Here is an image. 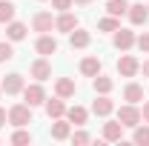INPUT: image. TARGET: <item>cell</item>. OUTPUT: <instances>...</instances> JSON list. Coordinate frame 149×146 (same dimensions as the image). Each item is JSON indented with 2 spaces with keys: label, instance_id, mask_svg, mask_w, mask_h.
I'll list each match as a JSON object with an SVG mask.
<instances>
[{
  "label": "cell",
  "instance_id": "6",
  "mask_svg": "<svg viewBox=\"0 0 149 146\" xmlns=\"http://www.w3.org/2000/svg\"><path fill=\"white\" fill-rule=\"evenodd\" d=\"M129 20H132V26H146V20H149V6H143V3H129Z\"/></svg>",
  "mask_w": 149,
  "mask_h": 146
},
{
  "label": "cell",
  "instance_id": "25",
  "mask_svg": "<svg viewBox=\"0 0 149 146\" xmlns=\"http://www.w3.org/2000/svg\"><path fill=\"white\" fill-rule=\"evenodd\" d=\"M132 140H135L138 146H149V123H146V126L138 123V126H135V135H132Z\"/></svg>",
  "mask_w": 149,
  "mask_h": 146
},
{
  "label": "cell",
  "instance_id": "14",
  "mask_svg": "<svg viewBox=\"0 0 149 146\" xmlns=\"http://www.w3.org/2000/svg\"><path fill=\"white\" fill-rule=\"evenodd\" d=\"M123 100L126 103H141L143 100V86L141 83H126L123 86Z\"/></svg>",
  "mask_w": 149,
  "mask_h": 146
},
{
  "label": "cell",
  "instance_id": "15",
  "mask_svg": "<svg viewBox=\"0 0 149 146\" xmlns=\"http://www.w3.org/2000/svg\"><path fill=\"white\" fill-rule=\"evenodd\" d=\"M43 106H46V115L55 120V117H63L66 115V106H63V97H52V100H43Z\"/></svg>",
  "mask_w": 149,
  "mask_h": 146
},
{
  "label": "cell",
  "instance_id": "2",
  "mask_svg": "<svg viewBox=\"0 0 149 146\" xmlns=\"http://www.w3.org/2000/svg\"><path fill=\"white\" fill-rule=\"evenodd\" d=\"M118 120L123 123V129H135L141 123V109H138L135 103H126V106L118 109Z\"/></svg>",
  "mask_w": 149,
  "mask_h": 146
},
{
  "label": "cell",
  "instance_id": "7",
  "mask_svg": "<svg viewBox=\"0 0 149 146\" xmlns=\"http://www.w3.org/2000/svg\"><path fill=\"white\" fill-rule=\"evenodd\" d=\"M118 72L123 74V77H135V74L141 72V63L132 55H123V57H118Z\"/></svg>",
  "mask_w": 149,
  "mask_h": 146
},
{
  "label": "cell",
  "instance_id": "27",
  "mask_svg": "<svg viewBox=\"0 0 149 146\" xmlns=\"http://www.w3.org/2000/svg\"><path fill=\"white\" fill-rule=\"evenodd\" d=\"M12 143H15V146H26V143H32V135L23 132V126H17V132L12 135Z\"/></svg>",
  "mask_w": 149,
  "mask_h": 146
},
{
  "label": "cell",
  "instance_id": "32",
  "mask_svg": "<svg viewBox=\"0 0 149 146\" xmlns=\"http://www.w3.org/2000/svg\"><path fill=\"white\" fill-rule=\"evenodd\" d=\"M141 120H143V123H149V100L143 103V109H141Z\"/></svg>",
  "mask_w": 149,
  "mask_h": 146
},
{
  "label": "cell",
  "instance_id": "1",
  "mask_svg": "<svg viewBox=\"0 0 149 146\" xmlns=\"http://www.w3.org/2000/svg\"><path fill=\"white\" fill-rule=\"evenodd\" d=\"M9 123L12 126H29L32 123V106L29 103H15L9 109Z\"/></svg>",
  "mask_w": 149,
  "mask_h": 146
},
{
  "label": "cell",
  "instance_id": "22",
  "mask_svg": "<svg viewBox=\"0 0 149 146\" xmlns=\"http://www.w3.org/2000/svg\"><path fill=\"white\" fill-rule=\"evenodd\" d=\"M92 86H95V92H97V95H109L115 83H112V77H103V74H95Z\"/></svg>",
  "mask_w": 149,
  "mask_h": 146
},
{
  "label": "cell",
  "instance_id": "36",
  "mask_svg": "<svg viewBox=\"0 0 149 146\" xmlns=\"http://www.w3.org/2000/svg\"><path fill=\"white\" fill-rule=\"evenodd\" d=\"M0 95H3V89H0Z\"/></svg>",
  "mask_w": 149,
  "mask_h": 146
},
{
  "label": "cell",
  "instance_id": "34",
  "mask_svg": "<svg viewBox=\"0 0 149 146\" xmlns=\"http://www.w3.org/2000/svg\"><path fill=\"white\" fill-rule=\"evenodd\" d=\"M141 72H143V74L149 77V60H143V63H141Z\"/></svg>",
  "mask_w": 149,
  "mask_h": 146
},
{
  "label": "cell",
  "instance_id": "9",
  "mask_svg": "<svg viewBox=\"0 0 149 146\" xmlns=\"http://www.w3.org/2000/svg\"><path fill=\"white\" fill-rule=\"evenodd\" d=\"M35 49H37V55L49 57V55H55V52H57V40L52 35H40V37H37V43H35Z\"/></svg>",
  "mask_w": 149,
  "mask_h": 146
},
{
  "label": "cell",
  "instance_id": "33",
  "mask_svg": "<svg viewBox=\"0 0 149 146\" xmlns=\"http://www.w3.org/2000/svg\"><path fill=\"white\" fill-rule=\"evenodd\" d=\"M6 120H9V112H6V109H0V126H6Z\"/></svg>",
  "mask_w": 149,
  "mask_h": 146
},
{
  "label": "cell",
  "instance_id": "20",
  "mask_svg": "<svg viewBox=\"0 0 149 146\" xmlns=\"http://www.w3.org/2000/svg\"><path fill=\"white\" fill-rule=\"evenodd\" d=\"M80 72L86 74V77L100 74V60H97V57H83V60H80Z\"/></svg>",
  "mask_w": 149,
  "mask_h": 146
},
{
  "label": "cell",
  "instance_id": "30",
  "mask_svg": "<svg viewBox=\"0 0 149 146\" xmlns=\"http://www.w3.org/2000/svg\"><path fill=\"white\" fill-rule=\"evenodd\" d=\"M135 43H138L141 52H149V32H143L141 37H135Z\"/></svg>",
  "mask_w": 149,
  "mask_h": 146
},
{
  "label": "cell",
  "instance_id": "16",
  "mask_svg": "<svg viewBox=\"0 0 149 146\" xmlns=\"http://www.w3.org/2000/svg\"><path fill=\"white\" fill-rule=\"evenodd\" d=\"M120 138H123V123L120 120L103 123V140H120Z\"/></svg>",
  "mask_w": 149,
  "mask_h": 146
},
{
  "label": "cell",
  "instance_id": "19",
  "mask_svg": "<svg viewBox=\"0 0 149 146\" xmlns=\"http://www.w3.org/2000/svg\"><path fill=\"white\" fill-rule=\"evenodd\" d=\"M89 32H83V29H74V32H69V43H72V49H86L89 46Z\"/></svg>",
  "mask_w": 149,
  "mask_h": 146
},
{
  "label": "cell",
  "instance_id": "12",
  "mask_svg": "<svg viewBox=\"0 0 149 146\" xmlns=\"http://www.w3.org/2000/svg\"><path fill=\"white\" fill-rule=\"evenodd\" d=\"M92 112L97 115V117H109L112 112H115V103L109 100V95H100V97L92 103Z\"/></svg>",
  "mask_w": 149,
  "mask_h": 146
},
{
  "label": "cell",
  "instance_id": "23",
  "mask_svg": "<svg viewBox=\"0 0 149 146\" xmlns=\"http://www.w3.org/2000/svg\"><path fill=\"white\" fill-rule=\"evenodd\" d=\"M106 12H109L112 17H120V15L129 12V3H126V0H109V3H106Z\"/></svg>",
  "mask_w": 149,
  "mask_h": 146
},
{
  "label": "cell",
  "instance_id": "26",
  "mask_svg": "<svg viewBox=\"0 0 149 146\" xmlns=\"http://www.w3.org/2000/svg\"><path fill=\"white\" fill-rule=\"evenodd\" d=\"M97 29H100V32H118V29H120V20L109 15V17H103L100 23H97Z\"/></svg>",
  "mask_w": 149,
  "mask_h": 146
},
{
  "label": "cell",
  "instance_id": "18",
  "mask_svg": "<svg viewBox=\"0 0 149 146\" xmlns=\"http://www.w3.org/2000/svg\"><path fill=\"white\" fill-rule=\"evenodd\" d=\"M6 37H9L12 43L23 40V37H26V26H23V23H17V20H9V23H6Z\"/></svg>",
  "mask_w": 149,
  "mask_h": 146
},
{
  "label": "cell",
  "instance_id": "31",
  "mask_svg": "<svg viewBox=\"0 0 149 146\" xmlns=\"http://www.w3.org/2000/svg\"><path fill=\"white\" fill-rule=\"evenodd\" d=\"M89 140H92V138H89L86 132H74L72 135V143H89Z\"/></svg>",
  "mask_w": 149,
  "mask_h": 146
},
{
  "label": "cell",
  "instance_id": "13",
  "mask_svg": "<svg viewBox=\"0 0 149 146\" xmlns=\"http://www.w3.org/2000/svg\"><path fill=\"white\" fill-rule=\"evenodd\" d=\"M69 135H72V123L63 120V117H55V123H52V138H55V140H66Z\"/></svg>",
  "mask_w": 149,
  "mask_h": 146
},
{
  "label": "cell",
  "instance_id": "11",
  "mask_svg": "<svg viewBox=\"0 0 149 146\" xmlns=\"http://www.w3.org/2000/svg\"><path fill=\"white\" fill-rule=\"evenodd\" d=\"M55 29L57 32H74L77 29V17H74L72 12H60V17H55Z\"/></svg>",
  "mask_w": 149,
  "mask_h": 146
},
{
  "label": "cell",
  "instance_id": "4",
  "mask_svg": "<svg viewBox=\"0 0 149 146\" xmlns=\"http://www.w3.org/2000/svg\"><path fill=\"white\" fill-rule=\"evenodd\" d=\"M23 100L29 103V106H40L43 100H46V92L40 83H32V86H23Z\"/></svg>",
  "mask_w": 149,
  "mask_h": 146
},
{
  "label": "cell",
  "instance_id": "3",
  "mask_svg": "<svg viewBox=\"0 0 149 146\" xmlns=\"http://www.w3.org/2000/svg\"><path fill=\"white\" fill-rule=\"evenodd\" d=\"M32 29L40 32V35H49V32L55 29V17H52V12H37L35 17H32Z\"/></svg>",
  "mask_w": 149,
  "mask_h": 146
},
{
  "label": "cell",
  "instance_id": "24",
  "mask_svg": "<svg viewBox=\"0 0 149 146\" xmlns=\"http://www.w3.org/2000/svg\"><path fill=\"white\" fill-rule=\"evenodd\" d=\"M15 3L12 0H0V23H9V20H15Z\"/></svg>",
  "mask_w": 149,
  "mask_h": 146
},
{
  "label": "cell",
  "instance_id": "5",
  "mask_svg": "<svg viewBox=\"0 0 149 146\" xmlns=\"http://www.w3.org/2000/svg\"><path fill=\"white\" fill-rule=\"evenodd\" d=\"M23 74H17V72H12V74H6L3 77V83H0V89L6 92V95H20L23 92Z\"/></svg>",
  "mask_w": 149,
  "mask_h": 146
},
{
  "label": "cell",
  "instance_id": "28",
  "mask_svg": "<svg viewBox=\"0 0 149 146\" xmlns=\"http://www.w3.org/2000/svg\"><path fill=\"white\" fill-rule=\"evenodd\" d=\"M12 57H15L12 43H0V63H6V60H12Z\"/></svg>",
  "mask_w": 149,
  "mask_h": 146
},
{
  "label": "cell",
  "instance_id": "8",
  "mask_svg": "<svg viewBox=\"0 0 149 146\" xmlns=\"http://www.w3.org/2000/svg\"><path fill=\"white\" fill-rule=\"evenodd\" d=\"M29 74H32L35 80H49V77H52V63H49L46 57H40V60H35V63H32Z\"/></svg>",
  "mask_w": 149,
  "mask_h": 146
},
{
  "label": "cell",
  "instance_id": "29",
  "mask_svg": "<svg viewBox=\"0 0 149 146\" xmlns=\"http://www.w3.org/2000/svg\"><path fill=\"white\" fill-rule=\"evenodd\" d=\"M72 3L74 0H52V9H55V12H69Z\"/></svg>",
  "mask_w": 149,
  "mask_h": 146
},
{
  "label": "cell",
  "instance_id": "10",
  "mask_svg": "<svg viewBox=\"0 0 149 146\" xmlns=\"http://www.w3.org/2000/svg\"><path fill=\"white\" fill-rule=\"evenodd\" d=\"M132 46H135V32H129V29H118V32H115V49L129 52Z\"/></svg>",
  "mask_w": 149,
  "mask_h": 146
},
{
  "label": "cell",
  "instance_id": "35",
  "mask_svg": "<svg viewBox=\"0 0 149 146\" xmlns=\"http://www.w3.org/2000/svg\"><path fill=\"white\" fill-rule=\"evenodd\" d=\"M74 3H77V6H89L92 0H74Z\"/></svg>",
  "mask_w": 149,
  "mask_h": 146
},
{
  "label": "cell",
  "instance_id": "17",
  "mask_svg": "<svg viewBox=\"0 0 149 146\" xmlns=\"http://www.w3.org/2000/svg\"><path fill=\"white\" fill-rule=\"evenodd\" d=\"M55 92H57V97H72L74 92H77V86H74V80H72V77H57Z\"/></svg>",
  "mask_w": 149,
  "mask_h": 146
},
{
  "label": "cell",
  "instance_id": "21",
  "mask_svg": "<svg viewBox=\"0 0 149 146\" xmlns=\"http://www.w3.org/2000/svg\"><path fill=\"white\" fill-rule=\"evenodd\" d=\"M66 117H69V123H74V126H83L86 117H89V112L83 109V106H72V109H66Z\"/></svg>",
  "mask_w": 149,
  "mask_h": 146
}]
</instances>
